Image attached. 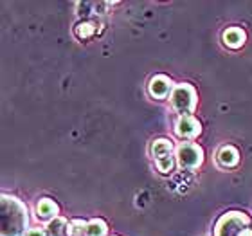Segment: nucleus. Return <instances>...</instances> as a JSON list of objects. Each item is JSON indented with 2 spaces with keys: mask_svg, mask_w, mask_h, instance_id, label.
Returning <instances> with one entry per match:
<instances>
[{
  "mask_svg": "<svg viewBox=\"0 0 252 236\" xmlns=\"http://www.w3.org/2000/svg\"><path fill=\"white\" fill-rule=\"evenodd\" d=\"M26 236H49V235H47V231H43L40 227H34V229H29V231L26 233Z\"/></svg>",
  "mask_w": 252,
  "mask_h": 236,
  "instance_id": "nucleus-16",
  "label": "nucleus"
},
{
  "mask_svg": "<svg viewBox=\"0 0 252 236\" xmlns=\"http://www.w3.org/2000/svg\"><path fill=\"white\" fill-rule=\"evenodd\" d=\"M171 105L177 112L180 114H189V112L194 110V105H196V94H194L193 87L189 85H179L175 87L173 94H171Z\"/></svg>",
  "mask_w": 252,
  "mask_h": 236,
  "instance_id": "nucleus-3",
  "label": "nucleus"
},
{
  "mask_svg": "<svg viewBox=\"0 0 252 236\" xmlns=\"http://www.w3.org/2000/svg\"><path fill=\"white\" fill-rule=\"evenodd\" d=\"M223 43L231 49H240L245 43V33L240 27H229L223 33Z\"/></svg>",
  "mask_w": 252,
  "mask_h": 236,
  "instance_id": "nucleus-8",
  "label": "nucleus"
},
{
  "mask_svg": "<svg viewBox=\"0 0 252 236\" xmlns=\"http://www.w3.org/2000/svg\"><path fill=\"white\" fill-rule=\"evenodd\" d=\"M171 150H173V144L168 139H157L152 144V155L155 161L166 157V155H171Z\"/></svg>",
  "mask_w": 252,
  "mask_h": 236,
  "instance_id": "nucleus-10",
  "label": "nucleus"
},
{
  "mask_svg": "<svg viewBox=\"0 0 252 236\" xmlns=\"http://www.w3.org/2000/svg\"><path fill=\"white\" fill-rule=\"evenodd\" d=\"M249 226V218L243 213H227L218 220L215 236H240Z\"/></svg>",
  "mask_w": 252,
  "mask_h": 236,
  "instance_id": "nucleus-2",
  "label": "nucleus"
},
{
  "mask_svg": "<svg viewBox=\"0 0 252 236\" xmlns=\"http://www.w3.org/2000/svg\"><path fill=\"white\" fill-rule=\"evenodd\" d=\"M74 33H76V36H78L79 40H89L90 36H94L95 22H90V20L79 22L78 26L74 27Z\"/></svg>",
  "mask_w": 252,
  "mask_h": 236,
  "instance_id": "nucleus-12",
  "label": "nucleus"
},
{
  "mask_svg": "<svg viewBox=\"0 0 252 236\" xmlns=\"http://www.w3.org/2000/svg\"><path fill=\"white\" fill-rule=\"evenodd\" d=\"M173 89V83H171V79H168L166 76H155V78L150 81V94L153 98H158V100H162L166 96L171 92Z\"/></svg>",
  "mask_w": 252,
  "mask_h": 236,
  "instance_id": "nucleus-6",
  "label": "nucleus"
},
{
  "mask_svg": "<svg viewBox=\"0 0 252 236\" xmlns=\"http://www.w3.org/2000/svg\"><path fill=\"white\" fill-rule=\"evenodd\" d=\"M36 213L40 220H49V218H56L58 215V205L54 204L51 199H42L36 205Z\"/></svg>",
  "mask_w": 252,
  "mask_h": 236,
  "instance_id": "nucleus-9",
  "label": "nucleus"
},
{
  "mask_svg": "<svg viewBox=\"0 0 252 236\" xmlns=\"http://www.w3.org/2000/svg\"><path fill=\"white\" fill-rule=\"evenodd\" d=\"M240 236H252V229H249V227H247V229H245V231H242V233H240Z\"/></svg>",
  "mask_w": 252,
  "mask_h": 236,
  "instance_id": "nucleus-17",
  "label": "nucleus"
},
{
  "mask_svg": "<svg viewBox=\"0 0 252 236\" xmlns=\"http://www.w3.org/2000/svg\"><path fill=\"white\" fill-rule=\"evenodd\" d=\"M106 235V224L103 220H92L89 222L87 227V236H105Z\"/></svg>",
  "mask_w": 252,
  "mask_h": 236,
  "instance_id": "nucleus-13",
  "label": "nucleus"
},
{
  "mask_svg": "<svg viewBox=\"0 0 252 236\" xmlns=\"http://www.w3.org/2000/svg\"><path fill=\"white\" fill-rule=\"evenodd\" d=\"M200 132H202L200 123L193 116H182L177 121V135L182 139H193L200 135Z\"/></svg>",
  "mask_w": 252,
  "mask_h": 236,
  "instance_id": "nucleus-5",
  "label": "nucleus"
},
{
  "mask_svg": "<svg viewBox=\"0 0 252 236\" xmlns=\"http://www.w3.org/2000/svg\"><path fill=\"white\" fill-rule=\"evenodd\" d=\"M177 157H179L180 168L184 169H196L204 161V155H202V150L196 144H191V142H182L179 148H177Z\"/></svg>",
  "mask_w": 252,
  "mask_h": 236,
  "instance_id": "nucleus-4",
  "label": "nucleus"
},
{
  "mask_svg": "<svg viewBox=\"0 0 252 236\" xmlns=\"http://www.w3.org/2000/svg\"><path fill=\"white\" fill-rule=\"evenodd\" d=\"M155 163H157V168L160 173H169V171L173 169V157H171V155H166V157L158 159Z\"/></svg>",
  "mask_w": 252,
  "mask_h": 236,
  "instance_id": "nucleus-15",
  "label": "nucleus"
},
{
  "mask_svg": "<svg viewBox=\"0 0 252 236\" xmlns=\"http://www.w3.org/2000/svg\"><path fill=\"white\" fill-rule=\"evenodd\" d=\"M27 226V211L15 197H2V236H22Z\"/></svg>",
  "mask_w": 252,
  "mask_h": 236,
  "instance_id": "nucleus-1",
  "label": "nucleus"
},
{
  "mask_svg": "<svg viewBox=\"0 0 252 236\" xmlns=\"http://www.w3.org/2000/svg\"><path fill=\"white\" fill-rule=\"evenodd\" d=\"M216 159H218V164H220L221 168H232L240 161V153H238V150L234 146H223L220 148Z\"/></svg>",
  "mask_w": 252,
  "mask_h": 236,
  "instance_id": "nucleus-7",
  "label": "nucleus"
},
{
  "mask_svg": "<svg viewBox=\"0 0 252 236\" xmlns=\"http://www.w3.org/2000/svg\"><path fill=\"white\" fill-rule=\"evenodd\" d=\"M87 227L89 224L83 220H72L68 224V235L70 236H87Z\"/></svg>",
  "mask_w": 252,
  "mask_h": 236,
  "instance_id": "nucleus-14",
  "label": "nucleus"
},
{
  "mask_svg": "<svg viewBox=\"0 0 252 236\" xmlns=\"http://www.w3.org/2000/svg\"><path fill=\"white\" fill-rule=\"evenodd\" d=\"M47 235L49 236H67L68 235V224L65 218L56 216L54 220L49 222L47 226Z\"/></svg>",
  "mask_w": 252,
  "mask_h": 236,
  "instance_id": "nucleus-11",
  "label": "nucleus"
}]
</instances>
